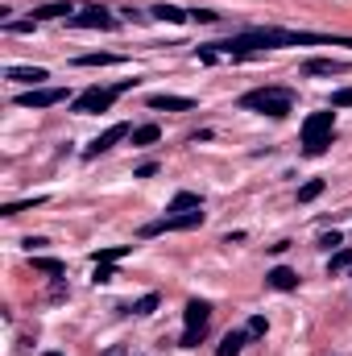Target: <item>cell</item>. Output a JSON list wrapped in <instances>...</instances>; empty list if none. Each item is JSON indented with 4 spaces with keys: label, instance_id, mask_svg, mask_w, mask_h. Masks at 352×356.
<instances>
[{
    "label": "cell",
    "instance_id": "cell-22",
    "mask_svg": "<svg viewBox=\"0 0 352 356\" xmlns=\"http://www.w3.org/2000/svg\"><path fill=\"white\" fill-rule=\"evenodd\" d=\"M37 203H46V195H33V199H21V203H4V212H0V216H21V212H29V207H37Z\"/></svg>",
    "mask_w": 352,
    "mask_h": 356
},
{
    "label": "cell",
    "instance_id": "cell-30",
    "mask_svg": "<svg viewBox=\"0 0 352 356\" xmlns=\"http://www.w3.org/2000/svg\"><path fill=\"white\" fill-rule=\"evenodd\" d=\"M112 278H116V270H112V265H95V278H91V282H95V286H104V282H112Z\"/></svg>",
    "mask_w": 352,
    "mask_h": 356
},
{
    "label": "cell",
    "instance_id": "cell-25",
    "mask_svg": "<svg viewBox=\"0 0 352 356\" xmlns=\"http://www.w3.org/2000/svg\"><path fill=\"white\" fill-rule=\"evenodd\" d=\"M33 25H37L33 17L29 21H4V33H33Z\"/></svg>",
    "mask_w": 352,
    "mask_h": 356
},
{
    "label": "cell",
    "instance_id": "cell-11",
    "mask_svg": "<svg viewBox=\"0 0 352 356\" xmlns=\"http://www.w3.org/2000/svg\"><path fill=\"white\" fill-rule=\"evenodd\" d=\"M54 17H75V8H71V0H54V4H41V8H33V21H54Z\"/></svg>",
    "mask_w": 352,
    "mask_h": 356
},
{
    "label": "cell",
    "instance_id": "cell-14",
    "mask_svg": "<svg viewBox=\"0 0 352 356\" xmlns=\"http://www.w3.org/2000/svg\"><path fill=\"white\" fill-rule=\"evenodd\" d=\"M344 66L336 62V58H307L303 62V75H340Z\"/></svg>",
    "mask_w": 352,
    "mask_h": 356
},
{
    "label": "cell",
    "instance_id": "cell-15",
    "mask_svg": "<svg viewBox=\"0 0 352 356\" xmlns=\"http://www.w3.org/2000/svg\"><path fill=\"white\" fill-rule=\"evenodd\" d=\"M245 340H249V332H228V336L220 340V348H216V356H241V348H245Z\"/></svg>",
    "mask_w": 352,
    "mask_h": 356
},
{
    "label": "cell",
    "instance_id": "cell-5",
    "mask_svg": "<svg viewBox=\"0 0 352 356\" xmlns=\"http://www.w3.org/2000/svg\"><path fill=\"white\" fill-rule=\"evenodd\" d=\"M116 95H120V87H87L83 95H75V112L79 116H91V112H108L112 104H116Z\"/></svg>",
    "mask_w": 352,
    "mask_h": 356
},
{
    "label": "cell",
    "instance_id": "cell-13",
    "mask_svg": "<svg viewBox=\"0 0 352 356\" xmlns=\"http://www.w3.org/2000/svg\"><path fill=\"white\" fill-rule=\"evenodd\" d=\"M203 207V199L195 195V191H178L174 199H170V207L166 212H174V216H183V212H199Z\"/></svg>",
    "mask_w": 352,
    "mask_h": 356
},
{
    "label": "cell",
    "instance_id": "cell-19",
    "mask_svg": "<svg viewBox=\"0 0 352 356\" xmlns=\"http://www.w3.org/2000/svg\"><path fill=\"white\" fill-rule=\"evenodd\" d=\"M158 137H162L158 124H141V129H133V145H154Z\"/></svg>",
    "mask_w": 352,
    "mask_h": 356
},
{
    "label": "cell",
    "instance_id": "cell-31",
    "mask_svg": "<svg viewBox=\"0 0 352 356\" xmlns=\"http://www.w3.org/2000/svg\"><path fill=\"white\" fill-rule=\"evenodd\" d=\"M319 245H324V249H340V245H344V236H340V232H324V236H319Z\"/></svg>",
    "mask_w": 352,
    "mask_h": 356
},
{
    "label": "cell",
    "instance_id": "cell-23",
    "mask_svg": "<svg viewBox=\"0 0 352 356\" xmlns=\"http://www.w3.org/2000/svg\"><path fill=\"white\" fill-rule=\"evenodd\" d=\"M129 311H133V315H154V311H158V294H141Z\"/></svg>",
    "mask_w": 352,
    "mask_h": 356
},
{
    "label": "cell",
    "instance_id": "cell-34",
    "mask_svg": "<svg viewBox=\"0 0 352 356\" xmlns=\"http://www.w3.org/2000/svg\"><path fill=\"white\" fill-rule=\"evenodd\" d=\"M46 356H58V353H46Z\"/></svg>",
    "mask_w": 352,
    "mask_h": 356
},
{
    "label": "cell",
    "instance_id": "cell-7",
    "mask_svg": "<svg viewBox=\"0 0 352 356\" xmlns=\"http://www.w3.org/2000/svg\"><path fill=\"white\" fill-rule=\"evenodd\" d=\"M62 100H71L66 87H29V91L17 95V108H54Z\"/></svg>",
    "mask_w": 352,
    "mask_h": 356
},
{
    "label": "cell",
    "instance_id": "cell-20",
    "mask_svg": "<svg viewBox=\"0 0 352 356\" xmlns=\"http://www.w3.org/2000/svg\"><path fill=\"white\" fill-rule=\"evenodd\" d=\"M324 187H328L324 178H311V182H303V187H299V203H311V199H319V195H324Z\"/></svg>",
    "mask_w": 352,
    "mask_h": 356
},
{
    "label": "cell",
    "instance_id": "cell-6",
    "mask_svg": "<svg viewBox=\"0 0 352 356\" xmlns=\"http://www.w3.org/2000/svg\"><path fill=\"white\" fill-rule=\"evenodd\" d=\"M71 25H75V29H116L120 17L108 12L104 4H87V8H79V12L71 17Z\"/></svg>",
    "mask_w": 352,
    "mask_h": 356
},
{
    "label": "cell",
    "instance_id": "cell-26",
    "mask_svg": "<svg viewBox=\"0 0 352 356\" xmlns=\"http://www.w3.org/2000/svg\"><path fill=\"white\" fill-rule=\"evenodd\" d=\"M266 328H270V324H266V315H253L245 332H249V340H253V336H266Z\"/></svg>",
    "mask_w": 352,
    "mask_h": 356
},
{
    "label": "cell",
    "instance_id": "cell-12",
    "mask_svg": "<svg viewBox=\"0 0 352 356\" xmlns=\"http://www.w3.org/2000/svg\"><path fill=\"white\" fill-rule=\"evenodd\" d=\"M266 286H274V290H295V286H299V274L286 270V265H278V270L266 274Z\"/></svg>",
    "mask_w": 352,
    "mask_h": 356
},
{
    "label": "cell",
    "instance_id": "cell-4",
    "mask_svg": "<svg viewBox=\"0 0 352 356\" xmlns=\"http://www.w3.org/2000/svg\"><path fill=\"white\" fill-rule=\"evenodd\" d=\"M203 224V207L199 212H183V216H162V220H149L141 224V236H162V232H187V228H199Z\"/></svg>",
    "mask_w": 352,
    "mask_h": 356
},
{
    "label": "cell",
    "instance_id": "cell-9",
    "mask_svg": "<svg viewBox=\"0 0 352 356\" xmlns=\"http://www.w3.org/2000/svg\"><path fill=\"white\" fill-rule=\"evenodd\" d=\"M149 108H154V112H191L195 100H191V95H166V91H162V95H149Z\"/></svg>",
    "mask_w": 352,
    "mask_h": 356
},
{
    "label": "cell",
    "instance_id": "cell-27",
    "mask_svg": "<svg viewBox=\"0 0 352 356\" xmlns=\"http://www.w3.org/2000/svg\"><path fill=\"white\" fill-rule=\"evenodd\" d=\"M332 108H352V87H340V91L332 95Z\"/></svg>",
    "mask_w": 352,
    "mask_h": 356
},
{
    "label": "cell",
    "instance_id": "cell-32",
    "mask_svg": "<svg viewBox=\"0 0 352 356\" xmlns=\"http://www.w3.org/2000/svg\"><path fill=\"white\" fill-rule=\"evenodd\" d=\"M154 174H158V166H154V162H145V166H137V170H133V178H154Z\"/></svg>",
    "mask_w": 352,
    "mask_h": 356
},
{
    "label": "cell",
    "instance_id": "cell-10",
    "mask_svg": "<svg viewBox=\"0 0 352 356\" xmlns=\"http://www.w3.org/2000/svg\"><path fill=\"white\" fill-rule=\"evenodd\" d=\"M8 79L12 83H25V87H41L50 79V71L46 66H8Z\"/></svg>",
    "mask_w": 352,
    "mask_h": 356
},
{
    "label": "cell",
    "instance_id": "cell-24",
    "mask_svg": "<svg viewBox=\"0 0 352 356\" xmlns=\"http://www.w3.org/2000/svg\"><path fill=\"white\" fill-rule=\"evenodd\" d=\"M349 265H352L349 249H336V253H332V261H328V270H332V274H340V270H349Z\"/></svg>",
    "mask_w": 352,
    "mask_h": 356
},
{
    "label": "cell",
    "instance_id": "cell-3",
    "mask_svg": "<svg viewBox=\"0 0 352 356\" xmlns=\"http://www.w3.org/2000/svg\"><path fill=\"white\" fill-rule=\"evenodd\" d=\"M183 319H187V332H183L178 348H199V340L207 336V324H212V303L191 299V303H187V311H183Z\"/></svg>",
    "mask_w": 352,
    "mask_h": 356
},
{
    "label": "cell",
    "instance_id": "cell-16",
    "mask_svg": "<svg viewBox=\"0 0 352 356\" xmlns=\"http://www.w3.org/2000/svg\"><path fill=\"white\" fill-rule=\"evenodd\" d=\"M133 253V245H112V249H100L95 253V265H116L120 257H129Z\"/></svg>",
    "mask_w": 352,
    "mask_h": 356
},
{
    "label": "cell",
    "instance_id": "cell-1",
    "mask_svg": "<svg viewBox=\"0 0 352 356\" xmlns=\"http://www.w3.org/2000/svg\"><path fill=\"white\" fill-rule=\"evenodd\" d=\"M241 108L266 112V116L282 120V116H290V108H295V91H290V87H257V91H245V95H241Z\"/></svg>",
    "mask_w": 352,
    "mask_h": 356
},
{
    "label": "cell",
    "instance_id": "cell-17",
    "mask_svg": "<svg viewBox=\"0 0 352 356\" xmlns=\"http://www.w3.org/2000/svg\"><path fill=\"white\" fill-rule=\"evenodd\" d=\"M120 58L116 54H79L75 58V66H116Z\"/></svg>",
    "mask_w": 352,
    "mask_h": 356
},
{
    "label": "cell",
    "instance_id": "cell-33",
    "mask_svg": "<svg viewBox=\"0 0 352 356\" xmlns=\"http://www.w3.org/2000/svg\"><path fill=\"white\" fill-rule=\"evenodd\" d=\"M104 356H124V348H108Z\"/></svg>",
    "mask_w": 352,
    "mask_h": 356
},
{
    "label": "cell",
    "instance_id": "cell-28",
    "mask_svg": "<svg viewBox=\"0 0 352 356\" xmlns=\"http://www.w3.org/2000/svg\"><path fill=\"white\" fill-rule=\"evenodd\" d=\"M191 17H195L199 25H212V21H220V12H212V8H191Z\"/></svg>",
    "mask_w": 352,
    "mask_h": 356
},
{
    "label": "cell",
    "instance_id": "cell-18",
    "mask_svg": "<svg viewBox=\"0 0 352 356\" xmlns=\"http://www.w3.org/2000/svg\"><path fill=\"white\" fill-rule=\"evenodd\" d=\"M154 17H158V21H174V25H178V21H187L191 12H187V8H174V4H158V8H154Z\"/></svg>",
    "mask_w": 352,
    "mask_h": 356
},
{
    "label": "cell",
    "instance_id": "cell-21",
    "mask_svg": "<svg viewBox=\"0 0 352 356\" xmlns=\"http://www.w3.org/2000/svg\"><path fill=\"white\" fill-rule=\"evenodd\" d=\"M33 270L50 274V278H62V274H66V265H62V261H54V257H33Z\"/></svg>",
    "mask_w": 352,
    "mask_h": 356
},
{
    "label": "cell",
    "instance_id": "cell-2",
    "mask_svg": "<svg viewBox=\"0 0 352 356\" xmlns=\"http://www.w3.org/2000/svg\"><path fill=\"white\" fill-rule=\"evenodd\" d=\"M332 124H336V112H332V108L307 116V124H303V149H307L311 158H319V153L332 145Z\"/></svg>",
    "mask_w": 352,
    "mask_h": 356
},
{
    "label": "cell",
    "instance_id": "cell-8",
    "mask_svg": "<svg viewBox=\"0 0 352 356\" xmlns=\"http://www.w3.org/2000/svg\"><path fill=\"white\" fill-rule=\"evenodd\" d=\"M124 137H133V129H129L124 120H116V124H108V129H104V133L83 149V158H87V162H91V158H100V153H108V149H112L116 141H124Z\"/></svg>",
    "mask_w": 352,
    "mask_h": 356
},
{
    "label": "cell",
    "instance_id": "cell-29",
    "mask_svg": "<svg viewBox=\"0 0 352 356\" xmlns=\"http://www.w3.org/2000/svg\"><path fill=\"white\" fill-rule=\"evenodd\" d=\"M195 58H199L203 66H212V62H220V54H216L212 46H199V50H195Z\"/></svg>",
    "mask_w": 352,
    "mask_h": 356
}]
</instances>
